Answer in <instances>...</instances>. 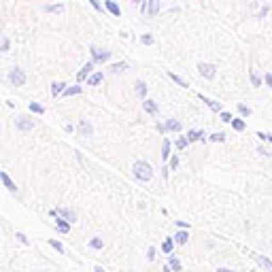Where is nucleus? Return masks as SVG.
<instances>
[{
	"mask_svg": "<svg viewBox=\"0 0 272 272\" xmlns=\"http://www.w3.org/2000/svg\"><path fill=\"white\" fill-rule=\"evenodd\" d=\"M251 272H255V270H251Z\"/></svg>",
	"mask_w": 272,
	"mask_h": 272,
	"instance_id": "nucleus-51",
	"label": "nucleus"
},
{
	"mask_svg": "<svg viewBox=\"0 0 272 272\" xmlns=\"http://www.w3.org/2000/svg\"><path fill=\"white\" fill-rule=\"evenodd\" d=\"M155 253H158V251H155V247L147 249V259H149V262H153V259H155Z\"/></svg>",
	"mask_w": 272,
	"mask_h": 272,
	"instance_id": "nucleus-39",
	"label": "nucleus"
},
{
	"mask_svg": "<svg viewBox=\"0 0 272 272\" xmlns=\"http://www.w3.org/2000/svg\"><path fill=\"white\" fill-rule=\"evenodd\" d=\"M217 272H234V270H230V268H219Z\"/></svg>",
	"mask_w": 272,
	"mask_h": 272,
	"instance_id": "nucleus-50",
	"label": "nucleus"
},
{
	"mask_svg": "<svg viewBox=\"0 0 272 272\" xmlns=\"http://www.w3.org/2000/svg\"><path fill=\"white\" fill-rule=\"evenodd\" d=\"M7 49H9V38L4 36V38H2V51H7Z\"/></svg>",
	"mask_w": 272,
	"mask_h": 272,
	"instance_id": "nucleus-44",
	"label": "nucleus"
},
{
	"mask_svg": "<svg viewBox=\"0 0 272 272\" xmlns=\"http://www.w3.org/2000/svg\"><path fill=\"white\" fill-rule=\"evenodd\" d=\"M126 62H119V64H113V66H111V68H113V73H119V70H124L126 68Z\"/></svg>",
	"mask_w": 272,
	"mask_h": 272,
	"instance_id": "nucleus-40",
	"label": "nucleus"
},
{
	"mask_svg": "<svg viewBox=\"0 0 272 272\" xmlns=\"http://www.w3.org/2000/svg\"><path fill=\"white\" fill-rule=\"evenodd\" d=\"M102 245H104V242H102V238H100V236H96V238H92V240H90V247L94 249V251H100Z\"/></svg>",
	"mask_w": 272,
	"mask_h": 272,
	"instance_id": "nucleus-26",
	"label": "nucleus"
},
{
	"mask_svg": "<svg viewBox=\"0 0 272 272\" xmlns=\"http://www.w3.org/2000/svg\"><path fill=\"white\" fill-rule=\"evenodd\" d=\"M257 153H262V155H266V158H268V155H270V153H268V149H266V147H259V149H257Z\"/></svg>",
	"mask_w": 272,
	"mask_h": 272,
	"instance_id": "nucleus-46",
	"label": "nucleus"
},
{
	"mask_svg": "<svg viewBox=\"0 0 272 272\" xmlns=\"http://www.w3.org/2000/svg\"><path fill=\"white\" fill-rule=\"evenodd\" d=\"M28 109H30L32 113H36V115H43V113H45V107H41L38 102H30V104H28Z\"/></svg>",
	"mask_w": 272,
	"mask_h": 272,
	"instance_id": "nucleus-25",
	"label": "nucleus"
},
{
	"mask_svg": "<svg viewBox=\"0 0 272 272\" xmlns=\"http://www.w3.org/2000/svg\"><path fill=\"white\" fill-rule=\"evenodd\" d=\"M104 7H107L109 13H113V15H117V17H119V13H121V11H119V7H117L115 2H111V0H107V2H104Z\"/></svg>",
	"mask_w": 272,
	"mask_h": 272,
	"instance_id": "nucleus-23",
	"label": "nucleus"
},
{
	"mask_svg": "<svg viewBox=\"0 0 272 272\" xmlns=\"http://www.w3.org/2000/svg\"><path fill=\"white\" fill-rule=\"evenodd\" d=\"M162 272H173V268H170V266H168V264H166V266H164V268H162Z\"/></svg>",
	"mask_w": 272,
	"mask_h": 272,
	"instance_id": "nucleus-48",
	"label": "nucleus"
},
{
	"mask_svg": "<svg viewBox=\"0 0 272 272\" xmlns=\"http://www.w3.org/2000/svg\"><path fill=\"white\" fill-rule=\"evenodd\" d=\"M136 94H138L141 98H145V96H147V85H145L143 81H138V83H136Z\"/></svg>",
	"mask_w": 272,
	"mask_h": 272,
	"instance_id": "nucleus-30",
	"label": "nucleus"
},
{
	"mask_svg": "<svg viewBox=\"0 0 272 272\" xmlns=\"http://www.w3.org/2000/svg\"><path fill=\"white\" fill-rule=\"evenodd\" d=\"M168 79H170V81H175V83H176V85H179V87H187V83L183 81L179 75H175V73H168Z\"/></svg>",
	"mask_w": 272,
	"mask_h": 272,
	"instance_id": "nucleus-27",
	"label": "nucleus"
},
{
	"mask_svg": "<svg viewBox=\"0 0 272 272\" xmlns=\"http://www.w3.org/2000/svg\"><path fill=\"white\" fill-rule=\"evenodd\" d=\"M179 168V155H173L170 158V170H176Z\"/></svg>",
	"mask_w": 272,
	"mask_h": 272,
	"instance_id": "nucleus-37",
	"label": "nucleus"
},
{
	"mask_svg": "<svg viewBox=\"0 0 272 272\" xmlns=\"http://www.w3.org/2000/svg\"><path fill=\"white\" fill-rule=\"evenodd\" d=\"M168 158H170V141L168 138H164V143H162V160L164 162H168Z\"/></svg>",
	"mask_w": 272,
	"mask_h": 272,
	"instance_id": "nucleus-21",
	"label": "nucleus"
},
{
	"mask_svg": "<svg viewBox=\"0 0 272 272\" xmlns=\"http://www.w3.org/2000/svg\"><path fill=\"white\" fill-rule=\"evenodd\" d=\"M257 136L262 138V141H268V143H272V134H266V132H257Z\"/></svg>",
	"mask_w": 272,
	"mask_h": 272,
	"instance_id": "nucleus-42",
	"label": "nucleus"
},
{
	"mask_svg": "<svg viewBox=\"0 0 272 272\" xmlns=\"http://www.w3.org/2000/svg\"><path fill=\"white\" fill-rule=\"evenodd\" d=\"M200 100H202V102L207 104V107H210V109H213L215 113H221V111H224V109H221V104H219V102H215V100L207 98V96H204V94H200Z\"/></svg>",
	"mask_w": 272,
	"mask_h": 272,
	"instance_id": "nucleus-11",
	"label": "nucleus"
},
{
	"mask_svg": "<svg viewBox=\"0 0 272 272\" xmlns=\"http://www.w3.org/2000/svg\"><path fill=\"white\" fill-rule=\"evenodd\" d=\"M92 58H94V62L102 64V62H107V60L111 58V51H107V49H98V47H92Z\"/></svg>",
	"mask_w": 272,
	"mask_h": 272,
	"instance_id": "nucleus-4",
	"label": "nucleus"
},
{
	"mask_svg": "<svg viewBox=\"0 0 272 272\" xmlns=\"http://www.w3.org/2000/svg\"><path fill=\"white\" fill-rule=\"evenodd\" d=\"M158 11H160V0H149V2H147V13L151 15V17H155V15H158Z\"/></svg>",
	"mask_w": 272,
	"mask_h": 272,
	"instance_id": "nucleus-16",
	"label": "nucleus"
},
{
	"mask_svg": "<svg viewBox=\"0 0 272 272\" xmlns=\"http://www.w3.org/2000/svg\"><path fill=\"white\" fill-rule=\"evenodd\" d=\"M94 64H96V62L92 60V62H87L85 66H83V68L79 70V73H77V81L83 83L85 79H90V75H92V70H94Z\"/></svg>",
	"mask_w": 272,
	"mask_h": 272,
	"instance_id": "nucleus-5",
	"label": "nucleus"
},
{
	"mask_svg": "<svg viewBox=\"0 0 272 272\" xmlns=\"http://www.w3.org/2000/svg\"><path fill=\"white\" fill-rule=\"evenodd\" d=\"M176 225L183 227V230H187V227H190V224H187V221H176Z\"/></svg>",
	"mask_w": 272,
	"mask_h": 272,
	"instance_id": "nucleus-45",
	"label": "nucleus"
},
{
	"mask_svg": "<svg viewBox=\"0 0 272 272\" xmlns=\"http://www.w3.org/2000/svg\"><path fill=\"white\" fill-rule=\"evenodd\" d=\"M238 113H240L242 117H249V115H251V109L245 107V104H238Z\"/></svg>",
	"mask_w": 272,
	"mask_h": 272,
	"instance_id": "nucleus-35",
	"label": "nucleus"
},
{
	"mask_svg": "<svg viewBox=\"0 0 272 272\" xmlns=\"http://www.w3.org/2000/svg\"><path fill=\"white\" fill-rule=\"evenodd\" d=\"M183 130V126H181V121H176V119H168L164 124V132H181Z\"/></svg>",
	"mask_w": 272,
	"mask_h": 272,
	"instance_id": "nucleus-9",
	"label": "nucleus"
},
{
	"mask_svg": "<svg viewBox=\"0 0 272 272\" xmlns=\"http://www.w3.org/2000/svg\"><path fill=\"white\" fill-rule=\"evenodd\" d=\"M66 83H62V81H58V83H53L51 85V96L55 98V96H60V94H64V90H66Z\"/></svg>",
	"mask_w": 272,
	"mask_h": 272,
	"instance_id": "nucleus-19",
	"label": "nucleus"
},
{
	"mask_svg": "<svg viewBox=\"0 0 272 272\" xmlns=\"http://www.w3.org/2000/svg\"><path fill=\"white\" fill-rule=\"evenodd\" d=\"M79 132H81L83 136H92L94 134V128H92V124L87 119H81L79 121Z\"/></svg>",
	"mask_w": 272,
	"mask_h": 272,
	"instance_id": "nucleus-10",
	"label": "nucleus"
},
{
	"mask_svg": "<svg viewBox=\"0 0 272 272\" xmlns=\"http://www.w3.org/2000/svg\"><path fill=\"white\" fill-rule=\"evenodd\" d=\"M34 128V121L32 119H19L17 121V130H21V132H28V130H32Z\"/></svg>",
	"mask_w": 272,
	"mask_h": 272,
	"instance_id": "nucleus-20",
	"label": "nucleus"
},
{
	"mask_svg": "<svg viewBox=\"0 0 272 272\" xmlns=\"http://www.w3.org/2000/svg\"><path fill=\"white\" fill-rule=\"evenodd\" d=\"M168 266L173 268V272H181V268H183L181 262H179V257H176V255H173V253L168 255Z\"/></svg>",
	"mask_w": 272,
	"mask_h": 272,
	"instance_id": "nucleus-15",
	"label": "nucleus"
},
{
	"mask_svg": "<svg viewBox=\"0 0 272 272\" xmlns=\"http://www.w3.org/2000/svg\"><path fill=\"white\" fill-rule=\"evenodd\" d=\"M187 238H190V234H187V230H183V227H181V230L175 234V242H176V245H185V242H187Z\"/></svg>",
	"mask_w": 272,
	"mask_h": 272,
	"instance_id": "nucleus-17",
	"label": "nucleus"
},
{
	"mask_svg": "<svg viewBox=\"0 0 272 272\" xmlns=\"http://www.w3.org/2000/svg\"><path fill=\"white\" fill-rule=\"evenodd\" d=\"M81 94V85H70V87H66L64 90V96L68 98V96H79Z\"/></svg>",
	"mask_w": 272,
	"mask_h": 272,
	"instance_id": "nucleus-22",
	"label": "nucleus"
},
{
	"mask_svg": "<svg viewBox=\"0 0 272 272\" xmlns=\"http://www.w3.org/2000/svg\"><path fill=\"white\" fill-rule=\"evenodd\" d=\"M175 245H176L175 238H164V242H162V251H164L166 255H170V253L175 251Z\"/></svg>",
	"mask_w": 272,
	"mask_h": 272,
	"instance_id": "nucleus-13",
	"label": "nucleus"
},
{
	"mask_svg": "<svg viewBox=\"0 0 272 272\" xmlns=\"http://www.w3.org/2000/svg\"><path fill=\"white\" fill-rule=\"evenodd\" d=\"M47 13H62L64 11V4H49V7H45Z\"/></svg>",
	"mask_w": 272,
	"mask_h": 272,
	"instance_id": "nucleus-33",
	"label": "nucleus"
},
{
	"mask_svg": "<svg viewBox=\"0 0 272 272\" xmlns=\"http://www.w3.org/2000/svg\"><path fill=\"white\" fill-rule=\"evenodd\" d=\"M17 240L21 242V245H30V240H28V236L24 234V232H17Z\"/></svg>",
	"mask_w": 272,
	"mask_h": 272,
	"instance_id": "nucleus-38",
	"label": "nucleus"
},
{
	"mask_svg": "<svg viewBox=\"0 0 272 272\" xmlns=\"http://www.w3.org/2000/svg\"><path fill=\"white\" fill-rule=\"evenodd\" d=\"M49 245H51V249H55L58 253H64V245L60 240H55V238H49Z\"/></svg>",
	"mask_w": 272,
	"mask_h": 272,
	"instance_id": "nucleus-28",
	"label": "nucleus"
},
{
	"mask_svg": "<svg viewBox=\"0 0 272 272\" xmlns=\"http://www.w3.org/2000/svg\"><path fill=\"white\" fill-rule=\"evenodd\" d=\"M232 128H234L236 132H242V130L247 128V124H245L242 119H232Z\"/></svg>",
	"mask_w": 272,
	"mask_h": 272,
	"instance_id": "nucleus-29",
	"label": "nucleus"
},
{
	"mask_svg": "<svg viewBox=\"0 0 272 272\" xmlns=\"http://www.w3.org/2000/svg\"><path fill=\"white\" fill-rule=\"evenodd\" d=\"M9 81H11V85H17V87L24 85V83H26V73L21 68H13L9 73Z\"/></svg>",
	"mask_w": 272,
	"mask_h": 272,
	"instance_id": "nucleus-2",
	"label": "nucleus"
},
{
	"mask_svg": "<svg viewBox=\"0 0 272 272\" xmlns=\"http://www.w3.org/2000/svg\"><path fill=\"white\" fill-rule=\"evenodd\" d=\"M143 109H145L149 115H158V104H155L153 100H147V98L143 100Z\"/></svg>",
	"mask_w": 272,
	"mask_h": 272,
	"instance_id": "nucleus-12",
	"label": "nucleus"
},
{
	"mask_svg": "<svg viewBox=\"0 0 272 272\" xmlns=\"http://www.w3.org/2000/svg\"><path fill=\"white\" fill-rule=\"evenodd\" d=\"M0 181L4 183V187H7V190H9L11 193H17V185H15V183L11 181V176H9L7 173H4V170H2V173H0Z\"/></svg>",
	"mask_w": 272,
	"mask_h": 272,
	"instance_id": "nucleus-7",
	"label": "nucleus"
},
{
	"mask_svg": "<svg viewBox=\"0 0 272 272\" xmlns=\"http://www.w3.org/2000/svg\"><path fill=\"white\" fill-rule=\"evenodd\" d=\"M70 225H73V224H70L68 219H64L62 215H60V210H58V217H55V230H58L60 234H68Z\"/></svg>",
	"mask_w": 272,
	"mask_h": 272,
	"instance_id": "nucleus-3",
	"label": "nucleus"
},
{
	"mask_svg": "<svg viewBox=\"0 0 272 272\" xmlns=\"http://www.w3.org/2000/svg\"><path fill=\"white\" fill-rule=\"evenodd\" d=\"M264 81H266V85H270V87H272V75H266V77H264Z\"/></svg>",
	"mask_w": 272,
	"mask_h": 272,
	"instance_id": "nucleus-47",
	"label": "nucleus"
},
{
	"mask_svg": "<svg viewBox=\"0 0 272 272\" xmlns=\"http://www.w3.org/2000/svg\"><path fill=\"white\" fill-rule=\"evenodd\" d=\"M219 115H221V121H225V124H232V119H234L230 113H227V111H221Z\"/></svg>",
	"mask_w": 272,
	"mask_h": 272,
	"instance_id": "nucleus-36",
	"label": "nucleus"
},
{
	"mask_svg": "<svg viewBox=\"0 0 272 272\" xmlns=\"http://www.w3.org/2000/svg\"><path fill=\"white\" fill-rule=\"evenodd\" d=\"M253 257H255V262L262 266V268H266L268 272H272V262H270L268 257H264V255H253Z\"/></svg>",
	"mask_w": 272,
	"mask_h": 272,
	"instance_id": "nucleus-14",
	"label": "nucleus"
},
{
	"mask_svg": "<svg viewBox=\"0 0 272 272\" xmlns=\"http://www.w3.org/2000/svg\"><path fill=\"white\" fill-rule=\"evenodd\" d=\"M187 141H190V143H196V141H207V134H204V132L202 130H190V132H187Z\"/></svg>",
	"mask_w": 272,
	"mask_h": 272,
	"instance_id": "nucleus-8",
	"label": "nucleus"
},
{
	"mask_svg": "<svg viewBox=\"0 0 272 272\" xmlns=\"http://www.w3.org/2000/svg\"><path fill=\"white\" fill-rule=\"evenodd\" d=\"M208 141H213V143H224V141H225V134H224V132H215V134L208 136Z\"/></svg>",
	"mask_w": 272,
	"mask_h": 272,
	"instance_id": "nucleus-34",
	"label": "nucleus"
},
{
	"mask_svg": "<svg viewBox=\"0 0 272 272\" xmlns=\"http://www.w3.org/2000/svg\"><path fill=\"white\" fill-rule=\"evenodd\" d=\"M249 79H251L253 87H259V85H262V83H264V79H262V77H259L257 73H251V75H249Z\"/></svg>",
	"mask_w": 272,
	"mask_h": 272,
	"instance_id": "nucleus-32",
	"label": "nucleus"
},
{
	"mask_svg": "<svg viewBox=\"0 0 272 272\" xmlns=\"http://www.w3.org/2000/svg\"><path fill=\"white\" fill-rule=\"evenodd\" d=\"M98 83H102V73L90 75V79H87V85H98Z\"/></svg>",
	"mask_w": 272,
	"mask_h": 272,
	"instance_id": "nucleus-24",
	"label": "nucleus"
},
{
	"mask_svg": "<svg viewBox=\"0 0 272 272\" xmlns=\"http://www.w3.org/2000/svg\"><path fill=\"white\" fill-rule=\"evenodd\" d=\"M198 70H200V75L207 77V79H213V77L217 75V68H215L213 64H200V66H198Z\"/></svg>",
	"mask_w": 272,
	"mask_h": 272,
	"instance_id": "nucleus-6",
	"label": "nucleus"
},
{
	"mask_svg": "<svg viewBox=\"0 0 272 272\" xmlns=\"http://www.w3.org/2000/svg\"><path fill=\"white\" fill-rule=\"evenodd\" d=\"M141 41L145 43V45H153V36H151V34H143Z\"/></svg>",
	"mask_w": 272,
	"mask_h": 272,
	"instance_id": "nucleus-41",
	"label": "nucleus"
},
{
	"mask_svg": "<svg viewBox=\"0 0 272 272\" xmlns=\"http://www.w3.org/2000/svg\"><path fill=\"white\" fill-rule=\"evenodd\" d=\"M132 175H134L138 181L147 183V181L153 179V168H151V164H147V162H143V160H138V162H134V166H132Z\"/></svg>",
	"mask_w": 272,
	"mask_h": 272,
	"instance_id": "nucleus-1",
	"label": "nucleus"
},
{
	"mask_svg": "<svg viewBox=\"0 0 272 272\" xmlns=\"http://www.w3.org/2000/svg\"><path fill=\"white\" fill-rule=\"evenodd\" d=\"M58 210H60V215H62L64 219L70 221V224H75V221H77V213H75V210H70V208H58Z\"/></svg>",
	"mask_w": 272,
	"mask_h": 272,
	"instance_id": "nucleus-18",
	"label": "nucleus"
},
{
	"mask_svg": "<svg viewBox=\"0 0 272 272\" xmlns=\"http://www.w3.org/2000/svg\"><path fill=\"white\" fill-rule=\"evenodd\" d=\"M90 4H92V7L96 9V11H102V7H100V2H98V0H90Z\"/></svg>",
	"mask_w": 272,
	"mask_h": 272,
	"instance_id": "nucleus-43",
	"label": "nucleus"
},
{
	"mask_svg": "<svg viewBox=\"0 0 272 272\" xmlns=\"http://www.w3.org/2000/svg\"><path fill=\"white\" fill-rule=\"evenodd\" d=\"M175 145H176V149H179V151H183V149L190 145V141H187V136H181V138H176Z\"/></svg>",
	"mask_w": 272,
	"mask_h": 272,
	"instance_id": "nucleus-31",
	"label": "nucleus"
},
{
	"mask_svg": "<svg viewBox=\"0 0 272 272\" xmlns=\"http://www.w3.org/2000/svg\"><path fill=\"white\" fill-rule=\"evenodd\" d=\"M94 272H104V268H102V266H96V268H94Z\"/></svg>",
	"mask_w": 272,
	"mask_h": 272,
	"instance_id": "nucleus-49",
	"label": "nucleus"
}]
</instances>
